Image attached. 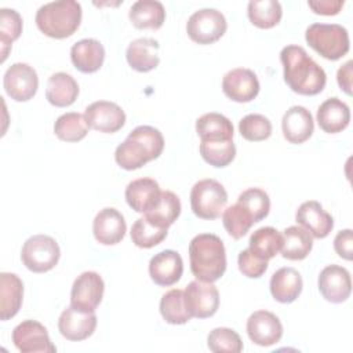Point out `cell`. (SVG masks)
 <instances>
[{"instance_id":"cell-1","label":"cell","mask_w":353,"mask_h":353,"mask_svg":"<svg viewBox=\"0 0 353 353\" xmlns=\"http://www.w3.org/2000/svg\"><path fill=\"white\" fill-rule=\"evenodd\" d=\"M284 81L299 95H317L327 83L324 69L301 46H287L280 52Z\"/></svg>"},{"instance_id":"cell-2","label":"cell","mask_w":353,"mask_h":353,"mask_svg":"<svg viewBox=\"0 0 353 353\" xmlns=\"http://www.w3.org/2000/svg\"><path fill=\"white\" fill-rule=\"evenodd\" d=\"M164 149L161 132L150 125H138L114 150L116 163L127 171L138 170L157 159Z\"/></svg>"},{"instance_id":"cell-3","label":"cell","mask_w":353,"mask_h":353,"mask_svg":"<svg viewBox=\"0 0 353 353\" xmlns=\"http://www.w3.org/2000/svg\"><path fill=\"white\" fill-rule=\"evenodd\" d=\"M190 270L197 280L214 283L226 270L223 241L212 233H200L189 243Z\"/></svg>"},{"instance_id":"cell-4","label":"cell","mask_w":353,"mask_h":353,"mask_svg":"<svg viewBox=\"0 0 353 353\" xmlns=\"http://www.w3.org/2000/svg\"><path fill=\"white\" fill-rule=\"evenodd\" d=\"M81 14V6L74 0L51 1L37 10L34 21L46 36L66 39L79 29Z\"/></svg>"},{"instance_id":"cell-5","label":"cell","mask_w":353,"mask_h":353,"mask_svg":"<svg viewBox=\"0 0 353 353\" xmlns=\"http://www.w3.org/2000/svg\"><path fill=\"white\" fill-rule=\"evenodd\" d=\"M306 43L323 58L341 59L350 48L346 28L338 23H312L305 32Z\"/></svg>"},{"instance_id":"cell-6","label":"cell","mask_w":353,"mask_h":353,"mask_svg":"<svg viewBox=\"0 0 353 353\" xmlns=\"http://www.w3.org/2000/svg\"><path fill=\"white\" fill-rule=\"evenodd\" d=\"M228 203L225 188L215 179H201L190 190V207L201 219H216Z\"/></svg>"},{"instance_id":"cell-7","label":"cell","mask_w":353,"mask_h":353,"mask_svg":"<svg viewBox=\"0 0 353 353\" xmlns=\"http://www.w3.org/2000/svg\"><path fill=\"white\" fill-rule=\"evenodd\" d=\"M61 256V250L55 239L47 234L29 237L21 250V259L26 269L33 273H46L55 268Z\"/></svg>"},{"instance_id":"cell-8","label":"cell","mask_w":353,"mask_h":353,"mask_svg":"<svg viewBox=\"0 0 353 353\" xmlns=\"http://www.w3.org/2000/svg\"><path fill=\"white\" fill-rule=\"evenodd\" d=\"M223 14L215 8H201L193 12L186 22L188 36L197 44H212L226 32Z\"/></svg>"},{"instance_id":"cell-9","label":"cell","mask_w":353,"mask_h":353,"mask_svg":"<svg viewBox=\"0 0 353 353\" xmlns=\"http://www.w3.org/2000/svg\"><path fill=\"white\" fill-rule=\"evenodd\" d=\"M3 85L11 99L17 102H26L36 95L39 88V77L30 65L17 62L6 70Z\"/></svg>"},{"instance_id":"cell-10","label":"cell","mask_w":353,"mask_h":353,"mask_svg":"<svg viewBox=\"0 0 353 353\" xmlns=\"http://www.w3.org/2000/svg\"><path fill=\"white\" fill-rule=\"evenodd\" d=\"M185 303L192 317L207 319L216 313L219 307L218 288L208 281L194 280L183 291Z\"/></svg>"},{"instance_id":"cell-11","label":"cell","mask_w":353,"mask_h":353,"mask_svg":"<svg viewBox=\"0 0 353 353\" xmlns=\"http://www.w3.org/2000/svg\"><path fill=\"white\" fill-rule=\"evenodd\" d=\"M105 291V283L97 272H83L73 281L70 305L81 312H95Z\"/></svg>"},{"instance_id":"cell-12","label":"cell","mask_w":353,"mask_h":353,"mask_svg":"<svg viewBox=\"0 0 353 353\" xmlns=\"http://www.w3.org/2000/svg\"><path fill=\"white\" fill-rule=\"evenodd\" d=\"M14 346L22 353H54L47 328L36 320H25L12 330Z\"/></svg>"},{"instance_id":"cell-13","label":"cell","mask_w":353,"mask_h":353,"mask_svg":"<svg viewBox=\"0 0 353 353\" xmlns=\"http://www.w3.org/2000/svg\"><path fill=\"white\" fill-rule=\"evenodd\" d=\"M84 117L90 128L105 134L117 132L125 124L124 110L110 101L92 102L85 108Z\"/></svg>"},{"instance_id":"cell-14","label":"cell","mask_w":353,"mask_h":353,"mask_svg":"<svg viewBox=\"0 0 353 353\" xmlns=\"http://www.w3.org/2000/svg\"><path fill=\"white\" fill-rule=\"evenodd\" d=\"M259 80L256 74L247 68L229 70L222 79L223 94L239 103L251 102L259 94Z\"/></svg>"},{"instance_id":"cell-15","label":"cell","mask_w":353,"mask_h":353,"mask_svg":"<svg viewBox=\"0 0 353 353\" xmlns=\"http://www.w3.org/2000/svg\"><path fill=\"white\" fill-rule=\"evenodd\" d=\"M317 285L325 301L331 303H342L352 292L350 273L339 265H328L320 272Z\"/></svg>"},{"instance_id":"cell-16","label":"cell","mask_w":353,"mask_h":353,"mask_svg":"<svg viewBox=\"0 0 353 353\" xmlns=\"http://www.w3.org/2000/svg\"><path fill=\"white\" fill-rule=\"evenodd\" d=\"M247 334L252 343L258 346H272L283 336L280 319L268 310H256L247 320Z\"/></svg>"},{"instance_id":"cell-17","label":"cell","mask_w":353,"mask_h":353,"mask_svg":"<svg viewBox=\"0 0 353 353\" xmlns=\"http://www.w3.org/2000/svg\"><path fill=\"white\" fill-rule=\"evenodd\" d=\"M97 316L94 312H81L72 305L66 307L58 320V330L68 341H84L94 334Z\"/></svg>"},{"instance_id":"cell-18","label":"cell","mask_w":353,"mask_h":353,"mask_svg":"<svg viewBox=\"0 0 353 353\" xmlns=\"http://www.w3.org/2000/svg\"><path fill=\"white\" fill-rule=\"evenodd\" d=\"M127 225L124 216L112 207L102 208L94 218L92 233L95 240L103 245H114L125 236Z\"/></svg>"},{"instance_id":"cell-19","label":"cell","mask_w":353,"mask_h":353,"mask_svg":"<svg viewBox=\"0 0 353 353\" xmlns=\"http://www.w3.org/2000/svg\"><path fill=\"white\" fill-rule=\"evenodd\" d=\"M183 273V261L174 250H164L152 256L149 262V274L154 284L170 287L179 281Z\"/></svg>"},{"instance_id":"cell-20","label":"cell","mask_w":353,"mask_h":353,"mask_svg":"<svg viewBox=\"0 0 353 353\" xmlns=\"http://www.w3.org/2000/svg\"><path fill=\"white\" fill-rule=\"evenodd\" d=\"M295 221L314 239L327 237L334 228V218L316 200L302 203L296 210Z\"/></svg>"},{"instance_id":"cell-21","label":"cell","mask_w":353,"mask_h":353,"mask_svg":"<svg viewBox=\"0 0 353 353\" xmlns=\"http://www.w3.org/2000/svg\"><path fill=\"white\" fill-rule=\"evenodd\" d=\"M281 130L284 138L294 145L307 141L314 130V123L310 112L299 105L291 106L283 116Z\"/></svg>"},{"instance_id":"cell-22","label":"cell","mask_w":353,"mask_h":353,"mask_svg":"<svg viewBox=\"0 0 353 353\" xmlns=\"http://www.w3.org/2000/svg\"><path fill=\"white\" fill-rule=\"evenodd\" d=\"M160 44L152 37H141L131 41L125 51V58L128 65L141 73L150 72L157 68Z\"/></svg>"},{"instance_id":"cell-23","label":"cell","mask_w":353,"mask_h":353,"mask_svg":"<svg viewBox=\"0 0 353 353\" xmlns=\"http://www.w3.org/2000/svg\"><path fill=\"white\" fill-rule=\"evenodd\" d=\"M73 66L81 73H94L101 69L105 59V48L95 39H83L70 48Z\"/></svg>"},{"instance_id":"cell-24","label":"cell","mask_w":353,"mask_h":353,"mask_svg":"<svg viewBox=\"0 0 353 353\" xmlns=\"http://www.w3.org/2000/svg\"><path fill=\"white\" fill-rule=\"evenodd\" d=\"M319 127L327 134H338L343 131L350 121L349 106L336 97L325 99L317 109Z\"/></svg>"},{"instance_id":"cell-25","label":"cell","mask_w":353,"mask_h":353,"mask_svg":"<svg viewBox=\"0 0 353 353\" xmlns=\"http://www.w3.org/2000/svg\"><path fill=\"white\" fill-rule=\"evenodd\" d=\"M160 186L152 178H139L131 181L125 188L127 204L137 212H148L160 197Z\"/></svg>"},{"instance_id":"cell-26","label":"cell","mask_w":353,"mask_h":353,"mask_svg":"<svg viewBox=\"0 0 353 353\" xmlns=\"http://www.w3.org/2000/svg\"><path fill=\"white\" fill-rule=\"evenodd\" d=\"M23 299V283L15 273H0V319H12L21 309Z\"/></svg>"},{"instance_id":"cell-27","label":"cell","mask_w":353,"mask_h":353,"mask_svg":"<svg viewBox=\"0 0 353 353\" xmlns=\"http://www.w3.org/2000/svg\"><path fill=\"white\" fill-rule=\"evenodd\" d=\"M302 277L294 268H280L272 274L270 294L280 303L294 302L302 292Z\"/></svg>"},{"instance_id":"cell-28","label":"cell","mask_w":353,"mask_h":353,"mask_svg":"<svg viewBox=\"0 0 353 353\" xmlns=\"http://www.w3.org/2000/svg\"><path fill=\"white\" fill-rule=\"evenodd\" d=\"M79 95L77 81L65 72H57L47 81L46 98L57 108H66L74 103Z\"/></svg>"},{"instance_id":"cell-29","label":"cell","mask_w":353,"mask_h":353,"mask_svg":"<svg viewBox=\"0 0 353 353\" xmlns=\"http://www.w3.org/2000/svg\"><path fill=\"white\" fill-rule=\"evenodd\" d=\"M128 17L137 29H159L165 21V10L157 0H138L131 6Z\"/></svg>"},{"instance_id":"cell-30","label":"cell","mask_w":353,"mask_h":353,"mask_svg":"<svg viewBox=\"0 0 353 353\" xmlns=\"http://www.w3.org/2000/svg\"><path fill=\"white\" fill-rule=\"evenodd\" d=\"M313 247L312 234L302 226H288L283 232L281 255L288 261L305 259Z\"/></svg>"},{"instance_id":"cell-31","label":"cell","mask_w":353,"mask_h":353,"mask_svg":"<svg viewBox=\"0 0 353 353\" xmlns=\"http://www.w3.org/2000/svg\"><path fill=\"white\" fill-rule=\"evenodd\" d=\"M181 214V200L171 190H161L157 203L145 212V218L159 228L168 229Z\"/></svg>"},{"instance_id":"cell-32","label":"cell","mask_w":353,"mask_h":353,"mask_svg":"<svg viewBox=\"0 0 353 353\" xmlns=\"http://www.w3.org/2000/svg\"><path fill=\"white\" fill-rule=\"evenodd\" d=\"M196 132L201 141L233 139V124L221 113H205L196 120Z\"/></svg>"},{"instance_id":"cell-33","label":"cell","mask_w":353,"mask_h":353,"mask_svg":"<svg viewBox=\"0 0 353 353\" xmlns=\"http://www.w3.org/2000/svg\"><path fill=\"white\" fill-rule=\"evenodd\" d=\"M248 244L254 254L269 261L281 251L283 234L272 226H263L251 234Z\"/></svg>"},{"instance_id":"cell-34","label":"cell","mask_w":353,"mask_h":353,"mask_svg":"<svg viewBox=\"0 0 353 353\" xmlns=\"http://www.w3.org/2000/svg\"><path fill=\"white\" fill-rule=\"evenodd\" d=\"M248 18L252 25L261 29L276 26L283 15L281 4L276 0H252L247 8Z\"/></svg>"},{"instance_id":"cell-35","label":"cell","mask_w":353,"mask_h":353,"mask_svg":"<svg viewBox=\"0 0 353 353\" xmlns=\"http://www.w3.org/2000/svg\"><path fill=\"white\" fill-rule=\"evenodd\" d=\"M160 313L168 324L179 325L188 323L192 316L185 303L183 290L174 288L165 292L160 299Z\"/></svg>"},{"instance_id":"cell-36","label":"cell","mask_w":353,"mask_h":353,"mask_svg":"<svg viewBox=\"0 0 353 353\" xmlns=\"http://www.w3.org/2000/svg\"><path fill=\"white\" fill-rule=\"evenodd\" d=\"M88 124L85 121L84 114L77 112H69L61 114L55 124L54 132L55 135L65 142H79L88 134Z\"/></svg>"},{"instance_id":"cell-37","label":"cell","mask_w":353,"mask_h":353,"mask_svg":"<svg viewBox=\"0 0 353 353\" xmlns=\"http://www.w3.org/2000/svg\"><path fill=\"white\" fill-rule=\"evenodd\" d=\"M200 154L205 163L212 167L222 168L229 165L236 157V146L233 139L221 141H201Z\"/></svg>"},{"instance_id":"cell-38","label":"cell","mask_w":353,"mask_h":353,"mask_svg":"<svg viewBox=\"0 0 353 353\" xmlns=\"http://www.w3.org/2000/svg\"><path fill=\"white\" fill-rule=\"evenodd\" d=\"M222 223L228 234L234 240H239L247 234V232L251 229L255 221L243 205L236 203L223 210Z\"/></svg>"},{"instance_id":"cell-39","label":"cell","mask_w":353,"mask_h":353,"mask_svg":"<svg viewBox=\"0 0 353 353\" xmlns=\"http://www.w3.org/2000/svg\"><path fill=\"white\" fill-rule=\"evenodd\" d=\"M22 33V18L15 10H0V48L1 62L6 61L12 41H15Z\"/></svg>"},{"instance_id":"cell-40","label":"cell","mask_w":353,"mask_h":353,"mask_svg":"<svg viewBox=\"0 0 353 353\" xmlns=\"http://www.w3.org/2000/svg\"><path fill=\"white\" fill-rule=\"evenodd\" d=\"M130 233L132 243L139 248H152L167 237V229L153 225L145 216L134 222Z\"/></svg>"},{"instance_id":"cell-41","label":"cell","mask_w":353,"mask_h":353,"mask_svg":"<svg viewBox=\"0 0 353 353\" xmlns=\"http://www.w3.org/2000/svg\"><path fill=\"white\" fill-rule=\"evenodd\" d=\"M207 346L214 353H240L243 350L240 335L226 327L214 328L207 336Z\"/></svg>"},{"instance_id":"cell-42","label":"cell","mask_w":353,"mask_h":353,"mask_svg":"<svg viewBox=\"0 0 353 353\" xmlns=\"http://www.w3.org/2000/svg\"><path fill=\"white\" fill-rule=\"evenodd\" d=\"M237 203L251 214L255 223L266 218L270 211V199L268 193L259 188H250L241 192L237 197Z\"/></svg>"},{"instance_id":"cell-43","label":"cell","mask_w":353,"mask_h":353,"mask_svg":"<svg viewBox=\"0 0 353 353\" xmlns=\"http://www.w3.org/2000/svg\"><path fill=\"white\" fill-rule=\"evenodd\" d=\"M239 131L244 139L250 142H259L272 135V123L263 114L251 113L240 120Z\"/></svg>"},{"instance_id":"cell-44","label":"cell","mask_w":353,"mask_h":353,"mask_svg":"<svg viewBox=\"0 0 353 353\" xmlns=\"http://www.w3.org/2000/svg\"><path fill=\"white\" fill-rule=\"evenodd\" d=\"M237 263L239 270L248 279H259L268 269V261L254 254L250 248L239 254Z\"/></svg>"},{"instance_id":"cell-45","label":"cell","mask_w":353,"mask_h":353,"mask_svg":"<svg viewBox=\"0 0 353 353\" xmlns=\"http://www.w3.org/2000/svg\"><path fill=\"white\" fill-rule=\"evenodd\" d=\"M334 248H335V252L341 258H343L346 261L352 259V256H353V236H352L350 229H343L336 233V236L334 239Z\"/></svg>"},{"instance_id":"cell-46","label":"cell","mask_w":353,"mask_h":353,"mask_svg":"<svg viewBox=\"0 0 353 353\" xmlns=\"http://www.w3.org/2000/svg\"><path fill=\"white\" fill-rule=\"evenodd\" d=\"M343 0H317L307 1V6L314 14L320 15H336L343 7Z\"/></svg>"},{"instance_id":"cell-47","label":"cell","mask_w":353,"mask_h":353,"mask_svg":"<svg viewBox=\"0 0 353 353\" xmlns=\"http://www.w3.org/2000/svg\"><path fill=\"white\" fill-rule=\"evenodd\" d=\"M352 61H347L345 65H342L338 69L336 73V80L338 84L341 87V90H343L347 95H352Z\"/></svg>"}]
</instances>
